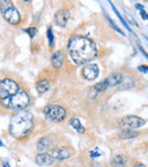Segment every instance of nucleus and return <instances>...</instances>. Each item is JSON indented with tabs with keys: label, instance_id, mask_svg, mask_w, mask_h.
Returning a JSON list of instances; mask_svg holds the SVG:
<instances>
[{
	"label": "nucleus",
	"instance_id": "2",
	"mask_svg": "<svg viewBox=\"0 0 148 167\" xmlns=\"http://www.w3.org/2000/svg\"><path fill=\"white\" fill-rule=\"evenodd\" d=\"M33 130V117L28 111L18 110L12 117L9 123V133L17 140H23Z\"/></svg>",
	"mask_w": 148,
	"mask_h": 167
},
{
	"label": "nucleus",
	"instance_id": "24",
	"mask_svg": "<svg viewBox=\"0 0 148 167\" xmlns=\"http://www.w3.org/2000/svg\"><path fill=\"white\" fill-rule=\"evenodd\" d=\"M90 156H91V158H94V157H98V156H100V154H99V152H94V151H91V152H90Z\"/></svg>",
	"mask_w": 148,
	"mask_h": 167
},
{
	"label": "nucleus",
	"instance_id": "30",
	"mask_svg": "<svg viewBox=\"0 0 148 167\" xmlns=\"http://www.w3.org/2000/svg\"><path fill=\"white\" fill-rule=\"evenodd\" d=\"M147 19H148V13H147Z\"/></svg>",
	"mask_w": 148,
	"mask_h": 167
},
{
	"label": "nucleus",
	"instance_id": "27",
	"mask_svg": "<svg viewBox=\"0 0 148 167\" xmlns=\"http://www.w3.org/2000/svg\"><path fill=\"white\" fill-rule=\"evenodd\" d=\"M133 167H146L144 164H141V163H138V164H136Z\"/></svg>",
	"mask_w": 148,
	"mask_h": 167
},
{
	"label": "nucleus",
	"instance_id": "13",
	"mask_svg": "<svg viewBox=\"0 0 148 167\" xmlns=\"http://www.w3.org/2000/svg\"><path fill=\"white\" fill-rule=\"evenodd\" d=\"M70 18V13L66 9H59L55 14V22L59 26H65L67 24V21Z\"/></svg>",
	"mask_w": 148,
	"mask_h": 167
},
{
	"label": "nucleus",
	"instance_id": "10",
	"mask_svg": "<svg viewBox=\"0 0 148 167\" xmlns=\"http://www.w3.org/2000/svg\"><path fill=\"white\" fill-rule=\"evenodd\" d=\"M52 144H54V138L51 135H46L38 141L36 148H38V150L40 152H44L47 150H50Z\"/></svg>",
	"mask_w": 148,
	"mask_h": 167
},
{
	"label": "nucleus",
	"instance_id": "14",
	"mask_svg": "<svg viewBox=\"0 0 148 167\" xmlns=\"http://www.w3.org/2000/svg\"><path fill=\"white\" fill-rule=\"evenodd\" d=\"M122 79H123V76L121 73H113L105 81L107 83V86H116V85L121 84Z\"/></svg>",
	"mask_w": 148,
	"mask_h": 167
},
{
	"label": "nucleus",
	"instance_id": "29",
	"mask_svg": "<svg viewBox=\"0 0 148 167\" xmlns=\"http://www.w3.org/2000/svg\"><path fill=\"white\" fill-rule=\"evenodd\" d=\"M0 147H4V143H2V141L0 140Z\"/></svg>",
	"mask_w": 148,
	"mask_h": 167
},
{
	"label": "nucleus",
	"instance_id": "26",
	"mask_svg": "<svg viewBox=\"0 0 148 167\" xmlns=\"http://www.w3.org/2000/svg\"><path fill=\"white\" fill-rule=\"evenodd\" d=\"M142 5H140V3H137L136 5V9H139V10H142Z\"/></svg>",
	"mask_w": 148,
	"mask_h": 167
},
{
	"label": "nucleus",
	"instance_id": "28",
	"mask_svg": "<svg viewBox=\"0 0 148 167\" xmlns=\"http://www.w3.org/2000/svg\"><path fill=\"white\" fill-rule=\"evenodd\" d=\"M2 165H4V167H10V165H9V164H8V163H7V162H5V163H4V164H2Z\"/></svg>",
	"mask_w": 148,
	"mask_h": 167
},
{
	"label": "nucleus",
	"instance_id": "23",
	"mask_svg": "<svg viewBox=\"0 0 148 167\" xmlns=\"http://www.w3.org/2000/svg\"><path fill=\"white\" fill-rule=\"evenodd\" d=\"M140 72H144V73H148V66H145V65H141V66H139L138 68Z\"/></svg>",
	"mask_w": 148,
	"mask_h": 167
},
{
	"label": "nucleus",
	"instance_id": "20",
	"mask_svg": "<svg viewBox=\"0 0 148 167\" xmlns=\"http://www.w3.org/2000/svg\"><path fill=\"white\" fill-rule=\"evenodd\" d=\"M47 36H48V40H49V46L52 47V44H54V35H52V32H51V27L48 28V32H47Z\"/></svg>",
	"mask_w": 148,
	"mask_h": 167
},
{
	"label": "nucleus",
	"instance_id": "12",
	"mask_svg": "<svg viewBox=\"0 0 148 167\" xmlns=\"http://www.w3.org/2000/svg\"><path fill=\"white\" fill-rule=\"evenodd\" d=\"M36 163L38 165H40V166H50V165H52L55 163V160L50 156V154L41 152L36 157Z\"/></svg>",
	"mask_w": 148,
	"mask_h": 167
},
{
	"label": "nucleus",
	"instance_id": "11",
	"mask_svg": "<svg viewBox=\"0 0 148 167\" xmlns=\"http://www.w3.org/2000/svg\"><path fill=\"white\" fill-rule=\"evenodd\" d=\"M65 63V54L63 50H57L51 56V64L55 68H62Z\"/></svg>",
	"mask_w": 148,
	"mask_h": 167
},
{
	"label": "nucleus",
	"instance_id": "16",
	"mask_svg": "<svg viewBox=\"0 0 148 167\" xmlns=\"http://www.w3.org/2000/svg\"><path fill=\"white\" fill-rule=\"evenodd\" d=\"M139 135V133L137 131H133L131 129H124L118 133V138L120 139H133V138H137Z\"/></svg>",
	"mask_w": 148,
	"mask_h": 167
},
{
	"label": "nucleus",
	"instance_id": "19",
	"mask_svg": "<svg viewBox=\"0 0 148 167\" xmlns=\"http://www.w3.org/2000/svg\"><path fill=\"white\" fill-rule=\"evenodd\" d=\"M12 6H14L12 1H0V11L4 13L5 10H7L8 8L12 7Z\"/></svg>",
	"mask_w": 148,
	"mask_h": 167
},
{
	"label": "nucleus",
	"instance_id": "25",
	"mask_svg": "<svg viewBox=\"0 0 148 167\" xmlns=\"http://www.w3.org/2000/svg\"><path fill=\"white\" fill-rule=\"evenodd\" d=\"M141 17L144 18V19H147V14H146V11H144V10H141Z\"/></svg>",
	"mask_w": 148,
	"mask_h": 167
},
{
	"label": "nucleus",
	"instance_id": "7",
	"mask_svg": "<svg viewBox=\"0 0 148 167\" xmlns=\"http://www.w3.org/2000/svg\"><path fill=\"white\" fill-rule=\"evenodd\" d=\"M6 21L12 25H16L20 23V14L18 11L17 8H15L14 6H12L10 8H8L7 10H5L4 13H1Z\"/></svg>",
	"mask_w": 148,
	"mask_h": 167
},
{
	"label": "nucleus",
	"instance_id": "9",
	"mask_svg": "<svg viewBox=\"0 0 148 167\" xmlns=\"http://www.w3.org/2000/svg\"><path fill=\"white\" fill-rule=\"evenodd\" d=\"M50 156L54 158V160L63 162V160L68 159L72 156V151L67 148H56V149L50 150Z\"/></svg>",
	"mask_w": 148,
	"mask_h": 167
},
{
	"label": "nucleus",
	"instance_id": "6",
	"mask_svg": "<svg viewBox=\"0 0 148 167\" xmlns=\"http://www.w3.org/2000/svg\"><path fill=\"white\" fill-rule=\"evenodd\" d=\"M146 121L142 119L139 116L130 115V116H124L120 121V126L124 127V129H138L140 126L145 125Z\"/></svg>",
	"mask_w": 148,
	"mask_h": 167
},
{
	"label": "nucleus",
	"instance_id": "15",
	"mask_svg": "<svg viewBox=\"0 0 148 167\" xmlns=\"http://www.w3.org/2000/svg\"><path fill=\"white\" fill-rule=\"evenodd\" d=\"M128 159L123 155H115L112 158V166L113 167H124Z\"/></svg>",
	"mask_w": 148,
	"mask_h": 167
},
{
	"label": "nucleus",
	"instance_id": "4",
	"mask_svg": "<svg viewBox=\"0 0 148 167\" xmlns=\"http://www.w3.org/2000/svg\"><path fill=\"white\" fill-rule=\"evenodd\" d=\"M44 114L48 121L54 123H60L66 117V109L56 103H49L44 108Z\"/></svg>",
	"mask_w": 148,
	"mask_h": 167
},
{
	"label": "nucleus",
	"instance_id": "22",
	"mask_svg": "<svg viewBox=\"0 0 148 167\" xmlns=\"http://www.w3.org/2000/svg\"><path fill=\"white\" fill-rule=\"evenodd\" d=\"M108 21H110V25H112L113 27H114L115 30H116V31L118 32V33H121V34H122V35H124V33H123V31H122V30H121V28H118V26H116V25H115V23H114V22L112 21V19H110H110H108Z\"/></svg>",
	"mask_w": 148,
	"mask_h": 167
},
{
	"label": "nucleus",
	"instance_id": "3",
	"mask_svg": "<svg viewBox=\"0 0 148 167\" xmlns=\"http://www.w3.org/2000/svg\"><path fill=\"white\" fill-rule=\"evenodd\" d=\"M30 103V95L28 92L23 90H18L17 93L10 95L8 98L1 99V105L9 109H16V110H23Z\"/></svg>",
	"mask_w": 148,
	"mask_h": 167
},
{
	"label": "nucleus",
	"instance_id": "21",
	"mask_svg": "<svg viewBox=\"0 0 148 167\" xmlns=\"http://www.w3.org/2000/svg\"><path fill=\"white\" fill-rule=\"evenodd\" d=\"M25 32L30 35V38L32 39V38H34V35L36 34V27H28L25 30Z\"/></svg>",
	"mask_w": 148,
	"mask_h": 167
},
{
	"label": "nucleus",
	"instance_id": "17",
	"mask_svg": "<svg viewBox=\"0 0 148 167\" xmlns=\"http://www.w3.org/2000/svg\"><path fill=\"white\" fill-rule=\"evenodd\" d=\"M36 91H38L39 93H44L49 90V87H50V82H49L48 80H41L36 83Z\"/></svg>",
	"mask_w": 148,
	"mask_h": 167
},
{
	"label": "nucleus",
	"instance_id": "18",
	"mask_svg": "<svg viewBox=\"0 0 148 167\" xmlns=\"http://www.w3.org/2000/svg\"><path fill=\"white\" fill-rule=\"evenodd\" d=\"M70 125H71L73 129L76 130L79 133H84V131H86V130H84V127L82 126V123L80 122L79 118H75V117H74V118H72L71 121H70Z\"/></svg>",
	"mask_w": 148,
	"mask_h": 167
},
{
	"label": "nucleus",
	"instance_id": "5",
	"mask_svg": "<svg viewBox=\"0 0 148 167\" xmlns=\"http://www.w3.org/2000/svg\"><path fill=\"white\" fill-rule=\"evenodd\" d=\"M20 87L15 81L10 79L0 80V99H5L18 92Z\"/></svg>",
	"mask_w": 148,
	"mask_h": 167
},
{
	"label": "nucleus",
	"instance_id": "8",
	"mask_svg": "<svg viewBox=\"0 0 148 167\" xmlns=\"http://www.w3.org/2000/svg\"><path fill=\"white\" fill-rule=\"evenodd\" d=\"M81 74L86 80L92 81L98 76V74H99V68H98L97 65H94V64H88L82 68Z\"/></svg>",
	"mask_w": 148,
	"mask_h": 167
},
{
	"label": "nucleus",
	"instance_id": "1",
	"mask_svg": "<svg viewBox=\"0 0 148 167\" xmlns=\"http://www.w3.org/2000/svg\"><path fill=\"white\" fill-rule=\"evenodd\" d=\"M68 54L73 62L78 65H83L94 60L98 55L96 43L86 36H73L68 42Z\"/></svg>",
	"mask_w": 148,
	"mask_h": 167
}]
</instances>
